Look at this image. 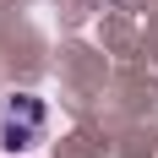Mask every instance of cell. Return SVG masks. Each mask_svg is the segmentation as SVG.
Wrapping results in <instances>:
<instances>
[{"label": "cell", "mask_w": 158, "mask_h": 158, "mask_svg": "<svg viewBox=\"0 0 158 158\" xmlns=\"http://www.w3.org/2000/svg\"><path fill=\"white\" fill-rule=\"evenodd\" d=\"M49 136V104L38 93H6L0 98V153H33Z\"/></svg>", "instance_id": "cell-1"}]
</instances>
